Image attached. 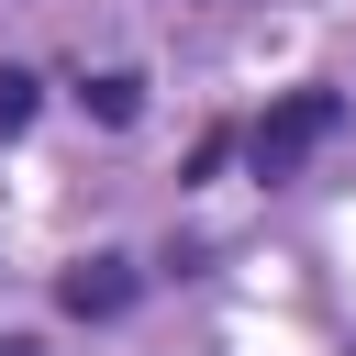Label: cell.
Returning <instances> with one entry per match:
<instances>
[{"label": "cell", "instance_id": "cell-1", "mask_svg": "<svg viewBox=\"0 0 356 356\" xmlns=\"http://www.w3.org/2000/svg\"><path fill=\"white\" fill-rule=\"evenodd\" d=\"M334 122H345V100H334V89H289L278 111H256V134H245L256 178H300V156H312Z\"/></svg>", "mask_w": 356, "mask_h": 356}, {"label": "cell", "instance_id": "cell-2", "mask_svg": "<svg viewBox=\"0 0 356 356\" xmlns=\"http://www.w3.org/2000/svg\"><path fill=\"white\" fill-rule=\"evenodd\" d=\"M56 300H67L78 323H111V312L134 300V256H78V267L56 278Z\"/></svg>", "mask_w": 356, "mask_h": 356}, {"label": "cell", "instance_id": "cell-3", "mask_svg": "<svg viewBox=\"0 0 356 356\" xmlns=\"http://www.w3.org/2000/svg\"><path fill=\"white\" fill-rule=\"evenodd\" d=\"M78 100H89V122H111V134H122V122L145 111V78H134V67H100V78L78 89Z\"/></svg>", "mask_w": 356, "mask_h": 356}, {"label": "cell", "instance_id": "cell-4", "mask_svg": "<svg viewBox=\"0 0 356 356\" xmlns=\"http://www.w3.org/2000/svg\"><path fill=\"white\" fill-rule=\"evenodd\" d=\"M22 122H33V78H22V67H0V134H22Z\"/></svg>", "mask_w": 356, "mask_h": 356}, {"label": "cell", "instance_id": "cell-5", "mask_svg": "<svg viewBox=\"0 0 356 356\" xmlns=\"http://www.w3.org/2000/svg\"><path fill=\"white\" fill-rule=\"evenodd\" d=\"M0 356H33V345H22V334H0Z\"/></svg>", "mask_w": 356, "mask_h": 356}]
</instances>
